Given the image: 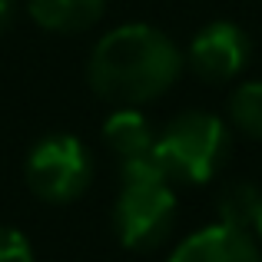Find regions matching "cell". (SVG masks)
Wrapping results in <instances>:
<instances>
[{
    "label": "cell",
    "instance_id": "1",
    "mask_svg": "<svg viewBox=\"0 0 262 262\" xmlns=\"http://www.w3.org/2000/svg\"><path fill=\"white\" fill-rule=\"evenodd\" d=\"M183 57L163 30L126 24L110 30L90 57V83L103 100L140 106L163 96L179 80Z\"/></svg>",
    "mask_w": 262,
    "mask_h": 262
},
{
    "label": "cell",
    "instance_id": "2",
    "mask_svg": "<svg viewBox=\"0 0 262 262\" xmlns=\"http://www.w3.org/2000/svg\"><path fill=\"white\" fill-rule=\"evenodd\" d=\"M176 196L153 156L123 163V192L113 209L116 236L126 249H156L173 232Z\"/></svg>",
    "mask_w": 262,
    "mask_h": 262
},
{
    "label": "cell",
    "instance_id": "3",
    "mask_svg": "<svg viewBox=\"0 0 262 262\" xmlns=\"http://www.w3.org/2000/svg\"><path fill=\"white\" fill-rule=\"evenodd\" d=\"M229 143V129L219 116L206 110H186L156 136L153 160L166 173V179L206 183L223 169Z\"/></svg>",
    "mask_w": 262,
    "mask_h": 262
},
{
    "label": "cell",
    "instance_id": "4",
    "mask_svg": "<svg viewBox=\"0 0 262 262\" xmlns=\"http://www.w3.org/2000/svg\"><path fill=\"white\" fill-rule=\"evenodd\" d=\"M27 183L40 199L50 203H70L90 183V156L80 140L67 133L47 136L33 146L27 160Z\"/></svg>",
    "mask_w": 262,
    "mask_h": 262
},
{
    "label": "cell",
    "instance_id": "5",
    "mask_svg": "<svg viewBox=\"0 0 262 262\" xmlns=\"http://www.w3.org/2000/svg\"><path fill=\"white\" fill-rule=\"evenodd\" d=\"M249 37L243 27L229 24V20H216L206 30H199L189 43V63L209 83H226V80L239 77L249 67Z\"/></svg>",
    "mask_w": 262,
    "mask_h": 262
},
{
    "label": "cell",
    "instance_id": "6",
    "mask_svg": "<svg viewBox=\"0 0 262 262\" xmlns=\"http://www.w3.org/2000/svg\"><path fill=\"white\" fill-rule=\"evenodd\" d=\"M169 262H262V252L249 229L232 226H206L176 246Z\"/></svg>",
    "mask_w": 262,
    "mask_h": 262
},
{
    "label": "cell",
    "instance_id": "7",
    "mask_svg": "<svg viewBox=\"0 0 262 262\" xmlns=\"http://www.w3.org/2000/svg\"><path fill=\"white\" fill-rule=\"evenodd\" d=\"M106 0H30V17L43 30L77 33L100 20Z\"/></svg>",
    "mask_w": 262,
    "mask_h": 262
},
{
    "label": "cell",
    "instance_id": "8",
    "mask_svg": "<svg viewBox=\"0 0 262 262\" xmlns=\"http://www.w3.org/2000/svg\"><path fill=\"white\" fill-rule=\"evenodd\" d=\"M103 136H106V143L120 153L123 163L129 160H143V156H153V129H149L146 116L136 113L133 106L126 110H116L113 116L106 120V126H103Z\"/></svg>",
    "mask_w": 262,
    "mask_h": 262
},
{
    "label": "cell",
    "instance_id": "9",
    "mask_svg": "<svg viewBox=\"0 0 262 262\" xmlns=\"http://www.w3.org/2000/svg\"><path fill=\"white\" fill-rule=\"evenodd\" d=\"M259 206H262V192L259 186L246 183H229L223 192H219V223L223 226H232V229H252L256 226V216H259Z\"/></svg>",
    "mask_w": 262,
    "mask_h": 262
},
{
    "label": "cell",
    "instance_id": "10",
    "mask_svg": "<svg viewBox=\"0 0 262 262\" xmlns=\"http://www.w3.org/2000/svg\"><path fill=\"white\" fill-rule=\"evenodd\" d=\"M229 120L239 133L262 140V80H249V83H243L232 93Z\"/></svg>",
    "mask_w": 262,
    "mask_h": 262
},
{
    "label": "cell",
    "instance_id": "11",
    "mask_svg": "<svg viewBox=\"0 0 262 262\" xmlns=\"http://www.w3.org/2000/svg\"><path fill=\"white\" fill-rule=\"evenodd\" d=\"M0 262H33V249L24 232L0 226Z\"/></svg>",
    "mask_w": 262,
    "mask_h": 262
},
{
    "label": "cell",
    "instance_id": "12",
    "mask_svg": "<svg viewBox=\"0 0 262 262\" xmlns=\"http://www.w3.org/2000/svg\"><path fill=\"white\" fill-rule=\"evenodd\" d=\"M10 13H13V4L10 0H0V33H4L7 24H10Z\"/></svg>",
    "mask_w": 262,
    "mask_h": 262
},
{
    "label": "cell",
    "instance_id": "13",
    "mask_svg": "<svg viewBox=\"0 0 262 262\" xmlns=\"http://www.w3.org/2000/svg\"><path fill=\"white\" fill-rule=\"evenodd\" d=\"M256 232H259V239H262V206H259V216H256Z\"/></svg>",
    "mask_w": 262,
    "mask_h": 262
}]
</instances>
